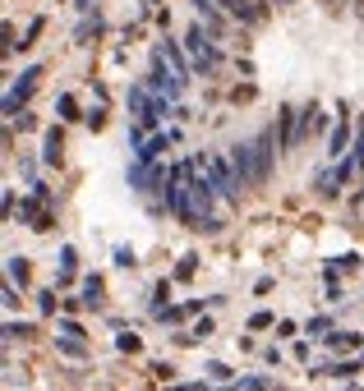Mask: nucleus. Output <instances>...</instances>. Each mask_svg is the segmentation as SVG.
<instances>
[{
	"label": "nucleus",
	"instance_id": "1",
	"mask_svg": "<svg viewBox=\"0 0 364 391\" xmlns=\"http://www.w3.org/2000/svg\"><path fill=\"white\" fill-rule=\"evenodd\" d=\"M203 170H208V180H213V189L222 198H240V175H235V166H231V157H217V152H208V157H203Z\"/></svg>",
	"mask_w": 364,
	"mask_h": 391
},
{
	"label": "nucleus",
	"instance_id": "2",
	"mask_svg": "<svg viewBox=\"0 0 364 391\" xmlns=\"http://www.w3.org/2000/svg\"><path fill=\"white\" fill-rule=\"evenodd\" d=\"M189 56H194V65H198V69H213V65H217L213 37H203V28H189Z\"/></svg>",
	"mask_w": 364,
	"mask_h": 391
},
{
	"label": "nucleus",
	"instance_id": "3",
	"mask_svg": "<svg viewBox=\"0 0 364 391\" xmlns=\"http://www.w3.org/2000/svg\"><path fill=\"white\" fill-rule=\"evenodd\" d=\"M231 166H235V175H240V184H254V143H235L231 148Z\"/></svg>",
	"mask_w": 364,
	"mask_h": 391
},
{
	"label": "nucleus",
	"instance_id": "4",
	"mask_svg": "<svg viewBox=\"0 0 364 391\" xmlns=\"http://www.w3.org/2000/svg\"><path fill=\"white\" fill-rule=\"evenodd\" d=\"M268 166H272V134H258L254 138V175H258L254 184L268 180Z\"/></svg>",
	"mask_w": 364,
	"mask_h": 391
},
{
	"label": "nucleus",
	"instance_id": "5",
	"mask_svg": "<svg viewBox=\"0 0 364 391\" xmlns=\"http://www.w3.org/2000/svg\"><path fill=\"white\" fill-rule=\"evenodd\" d=\"M222 5H226V14L240 19V23H258V14H263L254 0H222Z\"/></svg>",
	"mask_w": 364,
	"mask_h": 391
},
{
	"label": "nucleus",
	"instance_id": "6",
	"mask_svg": "<svg viewBox=\"0 0 364 391\" xmlns=\"http://www.w3.org/2000/svg\"><path fill=\"white\" fill-rule=\"evenodd\" d=\"M198 5V19H203V28L213 32V37H226V23L217 19V10H213V0H194Z\"/></svg>",
	"mask_w": 364,
	"mask_h": 391
},
{
	"label": "nucleus",
	"instance_id": "7",
	"mask_svg": "<svg viewBox=\"0 0 364 391\" xmlns=\"http://www.w3.org/2000/svg\"><path fill=\"white\" fill-rule=\"evenodd\" d=\"M332 346H336V350H355V346H360V336H350V331H336Z\"/></svg>",
	"mask_w": 364,
	"mask_h": 391
},
{
	"label": "nucleus",
	"instance_id": "8",
	"mask_svg": "<svg viewBox=\"0 0 364 391\" xmlns=\"http://www.w3.org/2000/svg\"><path fill=\"white\" fill-rule=\"evenodd\" d=\"M10 276H14L19 286H23V281H28V267H23V258H14V262H10Z\"/></svg>",
	"mask_w": 364,
	"mask_h": 391
},
{
	"label": "nucleus",
	"instance_id": "9",
	"mask_svg": "<svg viewBox=\"0 0 364 391\" xmlns=\"http://www.w3.org/2000/svg\"><path fill=\"white\" fill-rule=\"evenodd\" d=\"M355 170H364V124H360V143H355Z\"/></svg>",
	"mask_w": 364,
	"mask_h": 391
}]
</instances>
